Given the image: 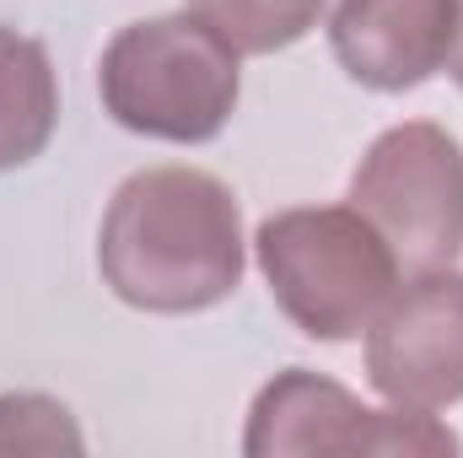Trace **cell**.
<instances>
[{
	"label": "cell",
	"mask_w": 463,
	"mask_h": 458,
	"mask_svg": "<svg viewBox=\"0 0 463 458\" xmlns=\"http://www.w3.org/2000/svg\"><path fill=\"white\" fill-rule=\"evenodd\" d=\"M329 0H184L216 38H227L237 54H275L302 43L324 22Z\"/></svg>",
	"instance_id": "obj_9"
},
{
	"label": "cell",
	"mask_w": 463,
	"mask_h": 458,
	"mask_svg": "<svg viewBox=\"0 0 463 458\" xmlns=\"http://www.w3.org/2000/svg\"><path fill=\"white\" fill-rule=\"evenodd\" d=\"M11 453H87V437L65 399L54 394H0V458Z\"/></svg>",
	"instance_id": "obj_10"
},
{
	"label": "cell",
	"mask_w": 463,
	"mask_h": 458,
	"mask_svg": "<svg viewBox=\"0 0 463 458\" xmlns=\"http://www.w3.org/2000/svg\"><path fill=\"white\" fill-rule=\"evenodd\" d=\"M253 259L275 308L324 345L361 340L404 281L399 259L355 205H291L264 216Z\"/></svg>",
	"instance_id": "obj_3"
},
{
	"label": "cell",
	"mask_w": 463,
	"mask_h": 458,
	"mask_svg": "<svg viewBox=\"0 0 463 458\" xmlns=\"http://www.w3.org/2000/svg\"><path fill=\"white\" fill-rule=\"evenodd\" d=\"M458 432L420 410H372L345 383L286 367L275 372L248 410L242 453L248 458H313V453H377V458H437L458 453Z\"/></svg>",
	"instance_id": "obj_5"
},
{
	"label": "cell",
	"mask_w": 463,
	"mask_h": 458,
	"mask_svg": "<svg viewBox=\"0 0 463 458\" xmlns=\"http://www.w3.org/2000/svg\"><path fill=\"white\" fill-rule=\"evenodd\" d=\"M448 76L458 81V92H463V27H458V43H453V60H448Z\"/></svg>",
	"instance_id": "obj_11"
},
{
	"label": "cell",
	"mask_w": 463,
	"mask_h": 458,
	"mask_svg": "<svg viewBox=\"0 0 463 458\" xmlns=\"http://www.w3.org/2000/svg\"><path fill=\"white\" fill-rule=\"evenodd\" d=\"M242 205L205 167H140L98 227V275L135 313H211L242 286Z\"/></svg>",
	"instance_id": "obj_1"
},
{
	"label": "cell",
	"mask_w": 463,
	"mask_h": 458,
	"mask_svg": "<svg viewBox=\"0 0 463 458\" xmlns=\"http://www.w3.org/2000/svg\"><path fill=\"white\" fill-rule=\"evenodd\" d=\"M242 54L216 38L194 11H167L118 27L98 60V103L118 129L205 146L237 114Z\"/></svg>",
	"instance_id": "obj_2"
},
{
	"label": "cell",
	"mask_w": 463,
	"mask_h": 458,
	"mask_svg": "<svg viewBox=\"0 0 463 458\" xmlns=\"http://www.w3.org/2000/svg\"><path fill=\"white\" fill-rule=\"evenodd\" d=\"M366 383L393 410L463 405V270H415L366 324Z\"/></svg>",
	"instance_id": "obj_6"
},
{
	"label": "cell",
	"mask_w": 463,
	"mask_h": 458,
	"mask_svg": "<svg viewBox=\"0 0 463 458\" xmlns=\"http://www.w3.org/2000/svg\"><path fill=\"white\" fill-rule=\"evenodd\" d=\"M463 27V0H340L329 11V49L355 87L415 92L448 71Z\"/></svg>",
	"instance_id": "obj_7"
},
{
	"label": "cell",
	"mask_w": 463,
	"mask_h": 458,
	"mask_svg": "<svg viewBox=\"0 0 463 458\" xmlns=\"http://www.w3.org/2000/svg\"><path fill=\"white\" fill-rule=\"evenodd\" d=\"M60 129V76L38 38L0 22V173L49 151Z\"/></svg>",
	"instance_id": "obj_8"
},
{
	"label": "cell",
	"mask_w": 463,
	"mask_h": 458,
	"mask_svg": "<svg viewBox=\"0 0 463 458\" xmlns=\"http://www.w3.org/2000/svg\"><path fill=\"white\" fill-rule=\"evenodd\" d=\"M345 200L377 227L404 275L458 264L463 140L437 119H404L383 129L355 162Z\"/></svg>",
	"instance_id": "obj_4"
}]
</instances>
